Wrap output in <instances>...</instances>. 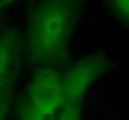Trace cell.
Instances as JSON below:
<instances>
[{"label":"cell","instance_id":"obj_1","mask_svg":"<svg viewBox=\"0 0 129 120\" xmlns=\"http://www.w3.org/2000/svg\"><path fill=\"white\" fill-rule=\"evenodd\" d=\"M85 0H35L23 38L24 51L37 66L60 68L82 21Z\"/></svg>","mask_w":129,"mask_h":120},{"label":"cell","instance_id":"obj_2","mask_svg":"<svg viewBox=\"0 0 129 120\" xmlns=\"http://www.w3.org/2000/svg\"><path fill=\"white\" fill-rule=\"evenodd\" d=\"M64 104L61 70L37 66L18 101L15 120H56Z\"/></svg>","mask_w":129,"mask_h":120},{"label":"cell","instance_id":"obj_3","mask_svg":"<svg viewBox=\"0 0 129 120\" xmlns=\"http://www.w3.org/2000/svg\"><path fill=\"white\" fill-rule=\"evenodd\" d=\"M108 71V60L100 51H89L61 70L65 103L83 104L93 86Z\"/></svg>","mask_w":129,"mask_h":120},{"label":"cell","instance_id":"obj_4","mask_svg":"<svg viewBox=\"0 0 129 120\" xmlns=\"http://www.w3.org/2000/svg\"><path fill=\"white\" fill-rule=\"evenodd\" d=\"M21 48L23 43L14 30L0 31V85L9 86L16 71Z\"/></svg>","mask_w":129,"mask_h":120},{"label":"cell","instance_id":"obj_5","mask_svg":"<svg viewBox=\"0 0 129 120\" xmlns=\"http://www.w3.org/2000/svg\"><path fill=\"white\" fill-rule=\"evenodd\" d=\"M112 15L129 28V0H104Z\"/></svg>","mask_w":129,"mask_h":120},{"label":"cell","instance_id":"obj_6","mask_svg":"<svg viewBox=\"0 0 129 120\" xmlns=\"http://www.w3.org/2000/svg\"><path fill=\"white\" fill-rule=\"evenodd\" d=\"M56 120H83V104L67 101Z\"/></svg>","mask_w":129,"mask_h":120},{"label":"cell","instance_id":"obj_7","mask_svg":"<svg viewBox=\"0 0 129 120\" xmlns=\"http://www.w3.org/2000/svg\"><path fill=\"white\" fill-rule=\"evenodd\" d=\"M9 114V96L8 86L0 85V120H6Z\"/></svg>","mask_w":129,"mask_h":120},{"label":"cell","instance_id":"obj_8","mask_svg":"<svg viewBox=\"0 0 129 120\" xmlns=\"http://www.w3.org/2000/svg\"><path fill=\"white\" fill-rule=\"evenodd\" d=\"M28 1H31V0H0V10L10 9V8L21 5V4L28 3Z\"/></svg>","mask_w":129,"mask_h":120}]
</instances>
